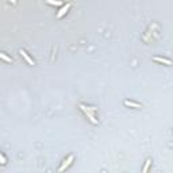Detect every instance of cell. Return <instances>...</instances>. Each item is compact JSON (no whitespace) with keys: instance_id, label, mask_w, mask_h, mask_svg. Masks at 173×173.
Masks as SVG:
<instances>
[{"instance_id":"obj_1","label":"cell","mask_w":173,"mask_h":173,"mask_svg":"<svg viewBox=\"0 0 173 173\" xmlns=\"http://www.w3.org/2000/svg\"><path fill=\"white\" fill-rule=\"evenodd\" d=\"M80 110L81 111L84 112V114H85L86 116H88V119H89L91 122L93 123V125H97V120H96V118H95V115H93V112L91 111V108L89 107H86V106H84V104H80Z\"/></svg>"},{"instance_id":"obj_2","label":"cell","mask_w":173,"mask_h":173,"mask_svg":"<svg viewBox=\"0 0 173 173\" xmlns=\"http://www.w3.org/2000/svg\"><path fill=\"white\" fill-rule=\"evenodd\" d=\"M72 8V3H66L65 6H61V8H60V11L57 12V18L58 19H61L62 16H65L68 12H69V10Z\"/></svg>"},{"instance_id":"obj_3","label":"cell","mask_w":173,"mask_h":173,"mask_svg":"<svg viewBox=\"0 0 173 173\" xmlns=\"http://www.w3.org/2000/svg\"><path fill=\"white\" fill-rule=\"evenodd\" d=\"M19 53H20V54H22V57L25 58L26 61H27V64H29V65H35V62H34V60H32V58H30L29 53H27V51H26V50H23V49H22V50H20Z\"/></svg>"},{"instance_id":"obj_4","label":"cell","mask_w":173,"mask_h":173,"mask_svg":"<svg viewBox=\"0 0 173 173\" xmlns=\"http://www.w3.org/2000/svg\"><path fill=\"white\" fill-rule=\"evenodd\" d=\"M123 104H125L126 107H131V108H135V110H139V108H142V106H141V104H139V103L130 102V100H125V102H123Z\"/></svg>"},{"instance_id":"obj_5","label":"cell","mask_w":173,"mask_h":173,"mask_svg":"<svg viewBox=\"0 0 173 173\" xmlns=\"http://www.w3.org/2000/svg\"><path fill=\"white\" fill-rule=\"evenodd\" d=\"M46 4L54 6V7H60V6H64V1H62V0H46Z\"/></svg>"},{"instance_id":"obj_6","label":"cell","mask_w":173,"mask_h":173,"mask_svg":"<svg viewBox=\"0 0 173 173\" xmlns=\"http://www.w3.org/2000/svg\"><path fill=\"white\" fill-rule=\"evenodd\" d=\"M0 60H3L4 62H7V64H12L14 60L11 57H8V56L6 54V53H3V51H0Z\"/></svg>"},{"instance_id":"obj_7","label":"cell","mask_w":173,"mask_h":173,"mask_svg":"<svg viewBox=\"0 0 173 173\" xmlns=\"http://www.w3.org/2000/svg\"><path fill=\"white\" fill-rule=\"evenodd\" d=\"M154 62H161V64H167V65H170V60L168 58H161V57H154L153 58Z\"/></svg>"},{"instance_id":"obj_8","label":"cell","mask_w":173,"mask_h":173,"mask_svg":"<svg viewBox=\"0 0 173 173\" xmlns=\"http://www.w3.org/2000/svg\"><path fill=\"white\" fill-rule=\"evenodd\" d=\"M0 164H1V165H6V164H7V158L4 157L1 153H0Z\"/></svg>"}]
</instances>
